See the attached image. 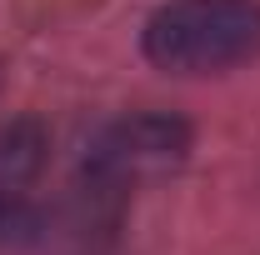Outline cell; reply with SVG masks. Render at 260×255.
Wrapping results in <instances>:
<instances>
[{"label": "cell", "mask_w": 260, "mask_h": 255, "mask_svg": "<svg viewBox=\"0 0 260 255\" xmlns=\"http://www.w3.org/2000/svg\"><path fill=\"white\" fill-rule=\"evenodd\" d=\"M145 55L175 75H220L260 55L255 0H170L145 25Z\"/></svg>", "instance_id": "cell-1"}, {"label": "cell", "mask_w": 260, "mask_h": 255, "mask_svg": "<svg viewBox=\"0 0 260 255\" xmlns=\"http://www.w3.org/2000/svg\"><path fill=\"white\" fill-rule=\"evenodd\" d=\"M190 155V130L175 115L160 110H135L125 120H110L90 140V155H85V175L110 185V190H130L150 175L175 170L180 160Z\"/></svg>", "instance_id": "cell-2"}, {"label": "cell", "mask_w": 260, "mask_h": 255, "mask_svg": "<svg viewBox=\"0 0 260 255\" xmlns=\"http://www.w3.org/2000/svg\"><path fill=\"white\" fill-rule=\"evenodd\" d=\"M40 170V130L35 125H10L0 135V185L20 190Z\"/></svg>", "instance_id": "cell-3"}, {"label": "cell", "mask_w": 260, "mask_h": 255, "mask_svg": "<svg viewBox=\"0 0 260 255\" xmlns=\"http://www.w3.org/2000/svg\"><path fill=\"white\" fill-rule=\"evenodd\" d=\"M10 230H25V205H20V190L0 185V240H5Z\"/></svg>", "instance_id": "cell-4"}]
</instances>
